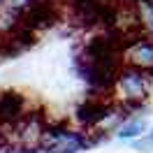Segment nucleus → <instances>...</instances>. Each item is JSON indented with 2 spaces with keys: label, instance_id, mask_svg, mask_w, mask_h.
Instances as JSON below:
<instances>
[{
  "label": "nucleus",
  "instance_id": "2",
  "mask_svg": "<svg viewBox=\"0 0 153 153\" xmlns=\"http://www.w3.org/2000/svg\"><path fill=\"white\" fill-rule=\"evenodd\" d=\"M151 76L146 74L144 70H137V67H125L118 72L116 76V88L125 102H132V105H139L149 97V91H151V84H149Z\"/></svg>",
  "mask_w": 153,
  "mask_h": 153
},
{
  "label": "nucleus",
  "instance_id": "3",
  "mask_svg": "<svg viewBox=\"0 0 153 153\" xmlns=\"http://www.w3.org/2000/svg\"><path fill=\"white\" fill-rule=\"evenodd\" d=\"M12 125H14V146L16 149L30 151V149H37L42 144V134L47 130V125H44L39 114H23Z\"/></svg>",
  "mask_w": 153,
  "mask_h": 153
},
{
  "label": "nucleus",
  "instance_id": "5",
  "mask_svg": "<svg viewBox=\"0 0 153 153\" xmlns=\"http://www.w3.org/2000/svg\"><path fill=\"white\" fill-rule=\"evenodd\" d=\"M111 105L105 97H88L86 102L76 107V118L84 125H100L107 116H111Z\"/></svg>",
  "mask_w": 153,
  "mask_h": 153
},
{
  "label": "nucleus",
  "instance_id": "9",
  "mask_svg": "<svg viewBox=\"0 0 153 153\" xmlns=\"http://www.w3.org/2000/svg\"><path fill=\"white\" fill-rule=\"evenodd\" d=\"M0 53H2V47H0Z\"/></svg>",
  "mask_w": 153,
  "mask_h": 153
},
{
  "label": "nucleus",
  "instance_id": "8",
  "mask_svg": "<svg viewBox=\"0 0 153 153\" xmlns=\"http://www.w3.org/2000/svg\"><path fill=\"white\" fill-rule=\"evenodd\" d=\"M33 2H35V0H2V7H5L7 12H12V14L21 16V14L28 10Z\"/></svg>",
  "mask_w": 153,
  "mask_h": 153
},
{
  "label": "nucleus",
  "instance_id": "10",
  "mask_svg": "<svg viewBox=\"0 0 153 153\" xmlns=\"http://www.w3.org/2000/svg\"><path fill=\"white\" fill-rule=\"evenodd\" d=\"M151 139H153V132H151Z\"/></svg>",
  "mask_w": 153,
  "mask_h": 153
},
{
  "label": "nucleus",
  "instance_id": "7",
  "mask_svg": "<svg viewBox=\"0 0 153 153\" xmlns=\"http://www.w3.org/2000/svg\"><path fill=\"white\" fill-rule=\"evenodd\" d=\"M146 130V121L144 118H137V121H128L118 128V137L121 139H132V137H139V134Z\"/></svg>",
  "mask_w": 153,
  "mask_h": 153
},
{
  "label": "nucleus",
  "instance_id": "4",
  "mask_svg": "<svg viewBox=\"0 0 153 153\" xmlns=\"http://www.w3.org/2000/svg\"><path fill=\"white\" fill-rule=\"evenodd\" d=\"M125 60L128 65L144 70L149 76H153V42L151 39H132L125 47Z\"/></svg>",
  "mask_w": 153,
  "mask_h": 153
},
{
  "label": "nucleus",
  "instance_id": "6",
  "mask_svg": "<svg viewBox=\"0 0 153 153\" xmlns=\"http://www.w3.org/2000/svg\"><path fill=\"white\" fill-rule=\"evenodd\" d=\"M23 107H26V100L16 91L0 93V123L12 125L14 121H19L21 116H23Z\"/></svg>",
  "mask_w": 153,
  "mask_h": 153
},
{
  "label": "nucleus",
  "instance_id": "11",
  "mask_svg": "<svg viewBox=\"0 0 153 153\" xmlns=\"http://www.w3.org/2000/svg\"><path fill=\"white\" fill-rule=\"evenodd\" d=\"M0 2H2V0H0Z\"/></svg>",
  "mask_w": 153,
  "mask_h": 153
},
{
  "label": "nucleus",
  "instance_id": "1",
  "mask_svg": "<svg viewBox=\"0 0 153 153\" xmlns=\"http://www.w3.org/2000/svg\"><path fill=\"white\" fill-rule=\"evenodd\" d=\"M93 142H88L86 134L67 130V128H47L42 134L39 149L44 153H79Z\"/></svg>",
  "mask_w": 153,
  "mask_h": 153
}]
</instances>
